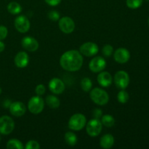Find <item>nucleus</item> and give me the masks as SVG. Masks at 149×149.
I'll return each mask as SVG.
<instances>
[{
    "instance_id": "1",
    "label": "nucleus",
    "mask_w": 149,
    "mask_h": 149,
    "mask_svg": "<svg viewBox=\"0 0 149 149\" xmlns=\"http://www.w3.org/2000/svg\"><path fill=\"white\" fill-rule=\"evenodd\" d=\"M61 66L65 71L74 72L81 68L83 64V57L80 52L71 49L65 52L60 59Z\"/></svg>"
},
{
    "instance_id": "2",
    "label": "nucleus",
    "mask_w": 149,
    "mask_h": 149,
    "mask_svg": "<svg viewBox=\"0 0 149 149\" xmlns=\"http://www.w3.org/2000/svg\"><path fill=\"white\" fill-rule=\"evenodd\" d=\"M90 98L96 104L103 106L107 104L109 100V95L105 90L100 88H94L90 90Z\"/></svg>"
},
{
    "instance_id": "3",
    "label": "nucleus",
    "mask_w": 149,
    "mask_h": 149,
    "mask_svg": "<svg viewBox=\"0 0 149 149\" xmlns=\"http://www.w3.org/2000/svg\"><path fill=\"white\" fill-rule=\"evenodd\" d=\"M87 123V119L82 113H75L68 121V127L74 131L82 130Z\"/></svg>"
},
{
    "instance_id": "4",
    "label": "nucleus",
    "mask_w": 149,
    "mask_h": 149,
    "mask_svg": "<svg viewBox=\"0 0 149 149\" xmlns=\"http://www.w3.org/2000/svg\"><path fill=\"white\" fill-rule=\"evenodd\" d=\"M44 107H45V101L39 95L32 97L28 103V109L29 111L33 114L40 113L43 111Z\"/></svg>"
},
{
    "instance_id": "5",
    "label": "nucleus",
    "mask_w": 149,
    "mask_h": 149,
    "mask_svg": "<svg viewBox=\"0 0 149 149\" xmlns=\"http://www.w3.org/2000/svg\"><path fill=\"white\" fill-rule=\"evenodd\" d=\"M103 124L97 119H93L88 122L86 126L87 134L91 137H96L101 132Z\"/></svg>"
},
{
    "instance_id": "6",
    "label": "nucleus",
    "mask_w": 149,
    "mask_h": 149,
    "mask_svg": "<svg viewBox=\"0 0 149 149\" xmlns=\"http://www.w3.org/2000/svg\"><path fill=\"white\" fill-rule=\"evenodd\" d=\"M15 128V122L10 116H3L0 117V133L9 135Z\"/></svg>"
},
{
    "instance_id": "7",
    "label": "nucleus",
    "mask_w": 149,
    "mask_h": 149,
    "mask_svg": "<svg viewBox=\"0 0 149 149\" xmlns=\"http://www.w3.org/2000/svg\"><path fill=\"white\" fill-rule=\"evenodd\" d=\"M113 80L118 88L120 90H125L129 85L130 77L126 71H119L115 74Z\"/></svg>"
},
{
    "instance_id": "8",
    "label": "nucleus",
    "mask_w": 149,
    "mask_h": 149,
    "mask_svg": "<svg viewBox=\"0 0 149 149\" xmlns=\"http://www.w3.org/2000/svg\"><path fill=\"white\" fill-rule=\"evenodd\" d=\"M99 47L97 44L88 42L82 44L79 48V52L81 55L87 57H92L98 52Z\"/></svg>"
},
{
    "instance_id": "9",
    "label": "nucleus",
    "mask_w": 149,
    "mask_h": 149,
    "mask_svg": "<svg viewBox=\"0 0 149 149\" xmlns=\"http://www.w3.org/2000/svg\"><path fill=\"white\" fill-rule=\"evenodd\" d=\"M59 28L64 33H71L75 29V23L72 18L69 17H63L59 19Z\"/></svg>"
},
{
    "instance_id": "10",
    "label": "nucleus",
    "mask_w": 149,
    "mask_h": 149,
    "mask_svg": "<svg viewBox=\"0 0 149 149\" xmlns=\"http://www.w3.org/2000/svg\"><path fill=\"white\" fill-rule=\"evenodd\" d=\"M106 66V60L101 56H96L90 61L89 68L94 73L101 72Z\"/></svg>"
},
{
    "instance_id": "11",
    "label": "nucleus",
    "mask_w": 149,
    "mask_h": 149,
    "mask_svg": "<svg viewBox=\"0 0 149 149\" xmlns=\"http://www.w3.org/2000/svg\"><path fill=\"white\" fill-rule=\"evenodd\" d=\"M15 27L20 33H26L30 29V22L28 17L24 15L17 16L15 19Z\"/></svg>"
},
{
    "instance_id": "12",
    "label": "nucleus",
    "mask_w": 149,
    "mask_h": 149,
    "mask_svg": "<svg viewBox=\"0 0 149 149\" xmlns=\"http://www.w3.org/2000/svg\"><path fill=\"white\" fill-rule=\"evenodd\" d=\"M21 45L23 49L29 52H35L39 48V42L31 36H25L21 41Z\"/></svg>"
},
{
    "instance_id": "13",
    "label": "nucleus",
    "mask_w": 149,
    "mask_h": 149,
    "mask_svg": "<svg viewBox=\"0 0 149 149\" xmlns=\"http://www.w3.org/2000/svg\"><path fill=\"white\" fill-rule=\"evenodd\" d=\"M9 109H10V112L12 115L17 116V117L23 116L26 111V106H25L24 103L20 101H15L11 103Z\"/></svg>"
},
{
    "instance_id": "14",
    "label": "nucleus",
    "mask_w": 149,
    "mask_h": 149,
    "mask_svg": "<svg viewBox=\"0 0 149 149\" xmlns=\"http://www.w3.org/2000/svg\"><path fill=\"white\" fill-rule=\"evenodd\" d=\"M49 89L54 94L60 95L65 90V84L58 78H53L49 81Z\"/></svg>"
},
{
    "instance_id": "15",
    "label": "nucleus",
    "mask_w": 149,
    "mask_h": 149,
    "mask_svg": "<svg viewBox=\"0 0 149 149\" xmlns=\"http://www.w3.org/2000/svg\"><path fill=\"white\" fill-rule=\"evenodd\" d=\"M130 58V53L127 49L123 47L118 48L113 54V58L118 63H126Z\"/></svg>"
},
{
    "instance_id": "16",
    "label": "nucleus",
    "mask_w": 149,
    "mask_h": 149,
    "mask_svg": "<svg viewBox=\"0 0 149 149\" xmlns=\"http://www.w3.org/2000/svg\"><path fill=\"white\" fill-rule=\"evenodd\" d=\"M15 64L17 67L20 68H25L28 65L29 62V58L26 52H20L15 55L14 59Z\"/></svg>"
},
{
    "instance_id": "17",
    "label": "nucleus",
    "mask_w": 149,
    "mask_h": 149,
    "mask_svg": "<svg viewBox=\"0 0 149 149\" xmlns=\"http://www.w3.org/2000/svg\"><path fill=\"white\" fill-rule=\"evenodd\" d=\"M97 82L99 83L100 86L103 87H109L112 84L113 79H112V77L110 73L107 72V71H102L97 75Z\"/></svg>"
},
{
    "instance_id": "18",
    "label": "nucleus",
    "mask_w": 149,
    "mask_h": 149,
    "mask_svg": "<svg viewBox=\"0 0 149 149\" xmlns=\"http://www.w3.org/2000/svg\"><path fill=\"white\" fill-rule=\"evenodd\" d=\"M114 144V138L111 134H106L100 140V146L104 149H109Z\"/></svg>"
},
{
    "instance_id": "19",
    "label": "nucleus",
    "mask_w": 149,
    "mask_h": 149,
    "mask_svg": "<svg viewBox=\"0 0 149 149\" xmlns=\"http://www.w3.org/2000/svg\"><path fill=\"white\" fill-rule=\"evenodd\" d=\"M46 103L50 109H56L60 106V100L55 95H48L46 97Z\"/></svg>"
},
{
    "instance_id": "20",
    "label": "nucleus",
    "mask_w": 149,
    "mask_h": 149,
    "mask_svg": "<svg viewBox=\"0 0 149 149\" xmlns=\"http://www.w3.org/2000/svg\"><path fill=\"white\" fill-rule=\"evenodd\" d=\"M7 11L13 15H17L22 11V7L20 4L16 1H12L7 5Z\"/></svg>"
},
{
    "instance_id": "21",
    "label": "nucleus",
    "mask_w": 149,
    "mask_h": 149,
    "mask_svg": "<svg viewBox=\"0 0 149 149\" xmlns=\"http://www.w3.org/2000/svg\"><path fill=\"white\" fill-rule=\"evenodd\" d=\"M65 141L68 145L74 146L77 143V137L75 133L72 132H68L65 134Z\"/></svg>"
},
{
    "instance_id": "22",
    "label": "nucleus",
    "mask_w": 149,
    "mask_h": 149,
    "mask_svg": "<svg viewBox=\"0 0 149 149\" xmlns=\"http://www.w3.org/2000/svg\"><path fill=\"white\" fill-rule=\"evenodd\" d=\"M101 122L106 127H111L114 125L115 119L112 116L109 114L103 115L101 117Z\"/></svg>"
},
{
    "instance_id": "23",
    "label": "nucleus",
    "mask_w": 149,
    "mask_h": 149,
    "mask_svg": "<svg viewBox=\"0 0 149 149\" xmlns=\"http://www.w3.org/2000/svg\"><path fill=\"white\" fill-rule=\"evenodd\" d=\"M23 143L19 140L11 139L7 142V148L8 149H23Z\"/></svg>"
},
{
    "instance_id": "24",
    "label": "nucleus",
    "mask_w": 149,
    "mask_h": 149,
    "mask_svg": "<svg viewBox=\"0 0 149 149\" xmlns=\"http://www.w3.org/2000/svg\"><path fill=\"white\" fill-rule=\"evenodd\" d=\"M92 87H93V82H92L91 79L88 77H84L81 79V87L83 91L90 92L91 90Z\"/></svg>"
},
{
    "instance_id": "25",
    "label": "nucleus",
    "mask_w": 149,
    "mask_h": 149,
    "mask_svg": "<svg viewBox=\"0 0 149 149\" xmlns=\"http://www.w3.org/2000/svg\"><path fill=\"white\" fill-rule=\"evenodd\" d=\"M118 101L121 103H126L129 100V94L127 92L125 91V90H122L119 92L117 95Z\"/></svg>"
},
{
    "instance_id": "26",
    "label": "nucleus",
    "mask_w": 149,
    "mask_h": 149,
    "mask_svg": "<svg viewBox=\"0 0 149 149\" xmlns=\"http://www.w3.org/2000/svg\"><path fill=\"white\" fill-rule=\"evenodd\" d=\"M127 6L130 9H137L143 4V0H127Z\"/></svg>"
},
{
    "instance_id": "27",
    "label": "nucleus",
    "mask_w": 149,
    "mask_h": 149,
    "mask_svg": "<svg viewBox=\"0 0 149 149\" xmlns=\"http://www.w3.org/2000/svg\"><path fill=\"white\" fill-rule=\"evenodd\" d=\"M113 52V48L111 45H106L102 49V53L106 57L111 56Z\"/></svg>"
},
{
    "instance_id": "28",
    "label": "nucleus",
    "mask_w": 149,
    "mask_h": 149,
    "mask_svg": "<svg viewBox=\"0 0 149 149\" xmlns=\"http://www.w3.org/2000/svg\"><path fill=\"white\" fill-rule=\"evenodd\" d=\"M26 149H39L40 148V145L39 143L36 141H29V142L26 143Z\"/></svg>"
},
{
    "instance_id": "29",
    "label": "nucleus",
    "mask_w": 149,
    "mask_h": 149,
    "mask_svg": "<svg viewBox=\"0 0 149 149\" xmlns=\"http://www.w3.org/2000/svg\"><path fill=\"white\" fill-rule=\"evenodd\" d=\"M48 17L52 21H58L60 19V13L55 10H52L48 13Z\"/></svg>"
},
{
    "instance_id": "30",
    "label": "nucleus",
    "mask_w": 149,
    "mask_h": 149,
    "mask_svg": "<svg viewBox=\"0 0 149 149\" xmlns=\"http://www.w3.org/2000/svg\"><path fill=\"white\" fill-rule=\"evenodd\" d=\"M45 91H46V88H45V85L42 84H39V85L36 86V90H35V92H36V95L39 96L43 95L45 93Z\"/></svg>"
},
{
    "instance_id": "31",
    "label": "nucleus",
    "mask_w": 149,
    "mask_h": 149,
    "mask_svg": "<svg viewBox=\"0 0 149 149\" xmlns=\"http://www.w3.org/2000/svg\"><path fill=\"white\" fill-rule=\"evenodd\" d=\"M8 33V30L4 26H0V40L5 39Z\"/></svg>"
},
{
    "instance_id": "32",
    "label": "nucleus",
    "mask_w": 149,
    "mask_h": 149,
    "mask_svg": "<svg viewBox=\"0 0 149 149\" xmlns=\"http://www.w3.org/2000/svg\"><path fill=\"white\" fill-rule=\"evenodd\" d=\"M102 114H103V112L100 109H95L93 111V116L95 117V119H99L100 117H102Z\"/></svg>"
},
{
    "instance_id": "33",
    "label": "nucleus",
    "mask_w": 149,
    "mask_h": 149,
    "mask_svg": "<svg viewBox=\"0 0 149 149\" xmlns=\"http://www.w3.org/2000/svg\"><path fill=\"white\" fill-rule=\"evenodd\" d=\"M45 1L47 4H49V6H52V7L58 5L61 2V0H45Z\"/></svg>"
},
{
    "instance_id": "34",
    "label": "nucleus",
    "mask_w": 149,
    "mask_h": 149,
    "mask_svg": "<svg viewBox=\"0 0 149 149\" xmlns=\"http://www.w3.org/2000/svg\"><path fill=\"white\" fill-rule=\"evenodd\" d=\"M10 104H11V101L10 100H6L5 101H4V106L5 108H9L10 107Z\"/></svg>"
},
{
    "instance_id": "35",
    "label": "nucleus",
    "mask_w": 149,
    "mask_h": 149,
    "mask_svg": "<svg viewBox=\"0 0 149 149\" xmlns=\"http://www.w3.org/2000/svg\"><path fill=\"white\" fill-rule=\"evenodd\" d=\"M4 48H5V45H4V42H2L1 40H0V52H3Z\"/></svg>"
},
{
    "instance_id": "36",
    "label": "nucleus",
    "mask_w": 149,
    "mask_h": 149,
    "mask_svg": "<svg viewBox=\"0 0 149 149\" xmlns=\"http://www.w3.org/2000/svg\"><path fill=\"white\" fill-rule=\"evenodd\" d=\"M1 91H2V90H1V87H0V94H1Z\"/></svg>"
},
{
    "instance_id": "37",
    "label": "nucleus",
    "mask_w": 149,
    "mask_h": 149,
    "mask_svg": "<svg viewBox=\"0 0 149 149\" xmlns=\"http://www.w3.org/2000/svg\"><path fill=\"white\" fill-rule=\"evenodd\" d=\"M0 141H1V136H0Z\"/></svg>"
},
{
    "instance_id": "38",
    "label": "nucleus",
    "mask_w": 149,
    "mask_h": 149,
    "mask_svg": "<svg viewBox=\"0 0 149 149\" xmlns=\"http://www.w3.org/2000/svg\"><path fill=\"white\" fill-rule=\"evenodd\" d=\"M148 25H149V18H148Z\"/></svg>"
},
{
    "instance_id": "39",
    "label": "nucleus",
    "mask_w": 149,
    "mask_h": 149,
    "mask_svg": "<svg viewBox=\"0 0 149 149\" xmlns=\"http://www.w3.org/2000/svg\"><path fill=\"white\" fill-rule=\"evenodd\" d=\"M146 1H149V0H146Z\"/></svg>"
}]
</instances>
